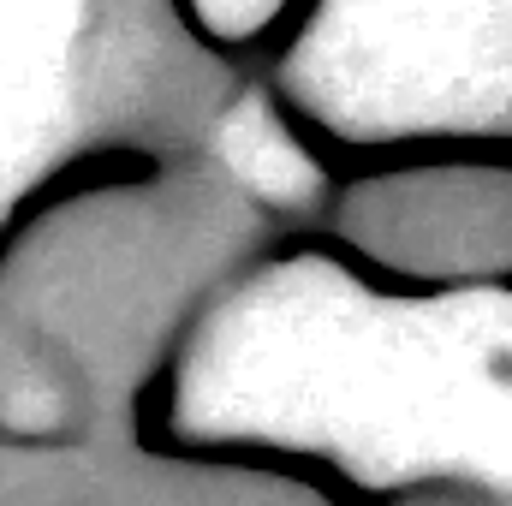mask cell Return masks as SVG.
I'll use <instances>...</instances> for the list:
<instances>
[{
    "instance_id": "obj_1",
    "label": "cell",
    "mask_w": 512,
    "mask_h": 506,
    "mask_svg": "<svg viewBox=\"0 0 512 506\" xmlns=\"http://www.w3.org/2000/svg\"><path fill=\"white\" fill-rule=\"evenodd\" d=\"M173 429L512 506V286L382 292L322 251L256 256L179 346Z\"/></svg>"
},
{
    "instance_id": "obj_2",
    "label": "cell",
    "mask_w": 512,
    "mask_h": 506,
    "mask_svg": "<svg viewBox=\"0 0 512 506\" xmlns=\"http://www.w3.org/2000/svg\"><path fill=\"white\" fill-rule=\"evenodd\" d=\"M227 90L167 0H0V215L96 137L197 143Z\"/></svg>"
},
{
    "instance_id": "obj_3",
    "label": "cell",
    "mask_w": 512,
    "mask_h": 506,
    "mask_svg": "<svg viewBox=\"0 0 512 506\" xmlns=\"http://www.w3.org/2000/svg\"><path fill=\"white\" fill-rule=\"evenodd\" d=\"M268 227L203 167L173 185L78 215L30 262L42 316H54L84 376H137L203 322V310L262 256Z\"/></svg>"
},
{
    "instance_id": "obj_4",
    "label": "cell",
    "mask_w": 512,
    "mask_h": 506,
    "mask_svg": "<svg viewBox=\"0 0 512 506\" xmlns=\"http://www.w3.org/2000/svg\"><path fill=\"white\" fill-rule=\"evenodd\" d=\"M280 84L346 143L512 137V0H316Z\"/></svg>"
},
{
    "instance_id": "obj_5",
    "label": "cell",
    "mask_w": 512,
    "mask_h": 506,
    "mask_svg": "<svg viewBox=\"0 0 512 506\" xmlns=\"http://www.w3.org/2000/svg\"><path fill=\"white\" fill-rule=\"evenodd\" d=\"M334 233L423 286H483L512 274V173L477 161L399 167L334 197Z\"/></svg>"
},
{
    "instance_id": "obj_6",
    "label": "cell",
    "mask_w": 512,
    "mask_h": 506,
    "mask_svg": "<svg viewBox=\"0 0 512 506\" xmlns=\"http://www.w3.org/2000/svg\"><path fill=\"white\" fill-rule=\"evenodd\" d=\"M197 167L233 191L262 227H292L328 215L334 191L316 149L298 137L286 108L268 90H227L197 131Z\"/></svg>"
},
{
    "instance_id": "obj_7",
    "label": "cell",
    "mask_w": 512,
    "mask_h": 506,
    "mask_svg": "<svg viewBox=\"0 0 512 506\" xmlns=\"http://www.w3.org/2000/svg\"><path fill=\"white\" fill-rule=\"evenodd\" d=\"M137 506H334L316 483L274 465H167L143 477Z\"/></svg>"
},
{
    "instance_id": "obj_8",
    "label": "cell",
    "mask_w": 512,
    "mask_h": 506,
    "mask_svg": "<svg viewBox=\"0 0 512 506\" xmlns=\"http://www.w3.org/2000/svg\"><path fill=\"white\" fill-rule=\"evenodd\" d=\"M185 6H191V18H197L203 30L239 42V36H262L292 0H185Z\"/></svg>"
}]
</instances>
